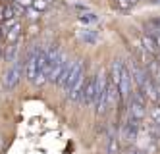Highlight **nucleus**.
<instances>
[{
    "label": "nucleus",
    "mask_w": 160,
    "mask_h": 154,
    "mask_svg": "<svg viewBox=\"0 0 160 154\" xmlns=\"http://www.w3.org/2000/svg\"><path fill=\"white\" fill-rule=\"evenodd\" d=\"M118 6H120L122 10H128V8L131 6V0H118Z\"/></svg>",
    "instance_id": "6ab92c4d"
},
{
    "label": "nucleus",
    "mask_w": 160,
    "mask_h": 154,
    "mask_svg": "<svg viewBox=\"0 0 160 154\" xmlns=\"http://www.w3.org/2000/svg\"><path fill=\"white\" fill-rule=\"evenodd\" d=\"M37 12H47L48 10V0H33V6Z\"/></svg>",
    "instance_id": "4468645a"
},
{
    "label": "nucleus",
    "mask_w": 160,
    "mask_h": 154,
    "mask_svg": "<svg viewBox=\"0 0 160 154\" xmlns=\"http://www.w3.org/2000/svg\"><path fill=\"white\" fill-rule=\"evenodd\" d=\"M0 23H4V6H0Z\"/></svg>",
    "instance_id": "aec40b11"
},
{
    "label": "nucleus",
    "mask_w": 160,
    "mask_h": 154,
    "mask_svg": "<svg viewBox=\"0 0 160 154\" xmlns=\"http://www.w3.org/2000/svg\"><path fill=\"white\" fill-rule=\"evenodd\" d=\"M85 83H87V79H85V73H83V75L72 85V89L68 91V98H70V100H81V94H83Z\"/></svg>",
    "instance_id": "6e6552de"
},
{
    "label": "nucleus",
    "mask_w": 160,
    "mask_h": 154,
    "mask_svg": "<svg viewBox=\"0 0 160 154\" xmlns=\"http://www.w3.org/2000/svg\"><path fill=\"white\" fill-rule=\"evenodd\" d=\"M128 116L131 117V120L135 122H143L145 120V116H147V106H145V97L137 91L131 94V98H129V106H128Z\"/></svg>",
    "instance_id": "f03ea898"
},
{
    "label": "nucleus",
    "mask_w": 160,
    "mask_h": 154,
    "mask_svg": "<svg viewBox=\"0 0 160 154\" xmlns=\"http://www.w3.org/2000/svg\"><path fill=\"white\" fill-rule=\"evenodd\" d=\"M18 50H19L18 42H16V44H8V46H6V50H4V60H6V62H16Z\"/></svg>",
    "instance_id": "f8f14e48"
},
{
    "label": "nucleus",
    "mask_w": 160,
    "mask_h": 154,
    "mask_svg": "<svg viewBox=\"0 0 160 154\" xmlns=\"http://www.w3.org/2000/svg\"><path fill=\"white\" fill-rule=\"evenodd\" d=\"M141 42H143V48L148 52V54H152L154 58H158L160 56V50H158V44H156V39L152 37V35H143V39H141Z\"/></svg>",
    "instance_id": "1a4fd4ad"
},
{
    "label": "nucleus",
    "mask_w": 160,
    "mask_h": 154,
    "mask_svg": "<svg viewBox=\"0 0 160 154\" xmlns=\"http://www.w3.org/2000/svg\"><path fill=\"white\" fill-rule=\"evenodd\" d=\"M152 25H156V29H160V19H154V21H151Z\"/></svg>",
    "instance_id": "4be33fe9"
},
{
    "label": "nucleus",
    "mask_w": 160,
    "mask_h": 154,
    "mask_svg": "<svg viewBox=\"0 0 160 154\" xmlns=\"http://www.w3.org/2000/svg\"><path fill=\"white\" fill-rule=\"evenodd\" d=\"M21 75H23V62H14V66L4 73L2 87L6 91H12L14 87H18V83L21 81Z\"/></svg>",
    "instance_id": "7ed1b4c3"
},
{
    "label": "nucleus",
    "mask_w": 160,
    "mask_h": 154,
    "mask_svg": "<svg viewBox=\"0 0 160 154\" xmlns=\"http://www.w3.org/2000/svg\"><path fill=\"white\" fill-rule=\"evenodd\" d=\"M79 19H81L83 23H97V21H98V17H97L95 14H89V12H87V14L83 12V14L79 16Z\"/></svg>",
    "instance_id": "2eb2a0df"
},
{
    "label": "nucleus",
    "mask_w": 160,
    "mask_h": 154,
    "mask_svg": "<svg viewBox=\"0 0 160 154\" xmlns=\"http://www.w3.org/2000/svg\"><path fill=\"white\" fill-rule=\"evenodd\" d=\"M137 2H139V0H131V6H133V4H137Z\"/></svg>",
    "instance_id": "5701e85b"
},
{
    "label": "nucleus",
    "mask_w": 160,
    "mask_h": 154,
    "mask_svg": "<svg viewBox=\"0 0 160 154\" xmlns=\"http://www.w3.org/2000/svg\"><path fill=\"white\" fill-rule=\"evenodd\" d=\"M108 154H120V139L116 135H110L108 139Z\"/></svg>",
    "instance_id": "ddd939ff"
},
{
    "label": "nucleus",
    "mask_w": 160,
    "mask_h": 154,
    "mask_svg": "<svg viewBox=\"0 0 160 154\" xmlns=\"http://www.w3.org/2000/svg\"><path fill=\"white\" fill-rule=\"evenodd\" d=\"M14 2H16V4H19L21 8H25V10L33 6V0H14Z\"/></svg>",
    "instance_id": "a211bd4d"
},
{
    "label": "nucleus",
    "mask_w": 160,
    "mask_h": 154,
    "mask_svg": "<svg viewBox=\"0 0 160 154\" xmlns=\"http://www.w3.org/2000/svg\"><path fill=\"white\" fill-rule=\"evenodd\" d=\"M139 123L141 122H135V120H131V117L128 116L125 123L122 125V137H123V141L133 143V141L137 139V133H139Z\"/></svg>",
    "instance_id": "39448f33"
},
{
    "label": "nucleus",
    "mask_w": 160,
    "mask_h": 154,
    "mask_svg": "<svg viewBox=\"0 0 160 154\" xmlns=\"http://www.w3.org/2000/svg\"><path fill=\"white\" fill-rule=\"evenodd\" d=\"M79 37H81V41H85L87 44H97V41H98V35H97V31H93V29H83V31H79Z\"/></svg>",
    "instance_id": "9b49d317"
},
{
    "label": "nucleus",
    "mask_w": 160,
    "mask_h": 154,
    "mask_svg": "<svg viewBox=\"0 0 160 154\" xmlns=\"http://www.w3.org/2000/svg\"><path fill=\"white\" fill-rule=\"evenodd\" d=\"M23 69H25V75H27V79L35 85V81H37V75H39V66H37V50H33L31 52V56L25 60V66H23Z\"/></svg>",
    "instance_id": "423d86ee"
},
{
    "label": "nucleus",
    "mask_w": 160,
    "mask_h": 154,
    "mask_svg": "<svg viewBox=\"0 0 160 154\" xmlns=\"http://www.w3.org/2000/svg\"><path fill=\"white\" fill-rule=\"evenodd\" d=\"M151 117H152V123L160 125V106H154L151 110Z\"/></svg>",
    "instance_id": "f3484780"
},
{
    "label": "nucleus",
    "mask_w": 160,
    "mask_h": 154,
    "mask_svg": "<svg viewBox=\"0 0 160 154\" xmlns=\"http://www.w3.org/2000/svg\"><path fill=\"white\" fill-rule=\"evenodd\" d=\"M129 154H145V152H143V150H139V148H133Z\"/></svg>",
    "instance_id": "412c9836"
},
{
    "label": "nucleus",
    "mask_w": 160,
    "mask_h": 154,
    "mask_svg": "<svg viewBox=\"0 0 160 154\" xmlns=\"http://www.w3.org/2000/svg\"><path fill=\"white\" fill-rule=\"evenodd\" d=\"M8 19H18V17H16V12H14V8H12V4L4 6V21H8Z\"/></svg>",
    "instance_id": "dca6fc26"
},
{
    "label": "nucleus",
    "mask_w": 160,
    "mask_h": 154,
    "mask_svg": "<svg viewBox=\"0 0 160 154\" xmlns=\"http://www.w3.org/2000/svg\"><path fill=\"white\" fill-rule=\"evenodd\" d=\"M19 35H21V23H18V25H14L10 31H6L4 42H6V44H16V42L19 41Z\"/></svg>",
    "instance_id": "9d476101"
},
{
    "label": "nucleus",
    "mask_w": 160,
    "mask_h": 154,
    "mask_svg": "<svg viewBox=\"0 0 160 154\" xmlns=\"http://www.w3.org/2000/svg\"><path fill=\"white\" fill-rule=\"evenodd\" d=\"M85 72H83V62L81 60H75L73 62V66H72V72H70V75H68V79H66V83H64V91L68 92V91H70L72 89V85H73V83L79 79V77H81Z\"/></svg>",
    "instance_id": "0eeeda50"
},
{
    "label": "nucleus",
    "mask_w": 160,
    "mask_h": 154,
    "mask_svg": "<svg viewBox=\"0 0 160 154\" xmlns=\"http://www.w3.org/2000/svg\"><path fill=\"white\" fill-rule=\"evenodd\" d=\"M108 83H110V77L100 72L97 73V97H95V108H97V114L102 116L106 110H108Z\"/></svg>",
    "instance_id": "f257e3e1"
},
{
    "label": "nucleus",
    "mask_w": 160,
    "mask_h": 154,
    "mask_svg": "<svg viewBox=\"0 0 160 154\" xmlns=\"http://www.w3.org/2000/svg\"><path fill=\"white\" fill-rule=\"evenodd\" d=\"M95 97H97V75L87 79L85 87H83V94H81V102L85 106H93L95 104Z\"/></svg>",
    "instance_id": "20e7f679"
}]
</instances>
